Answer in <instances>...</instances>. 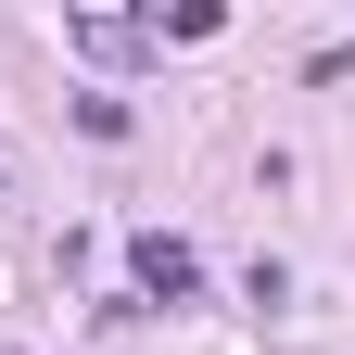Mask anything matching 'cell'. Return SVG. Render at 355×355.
I'll return each mask as SVG.
<instances>
[{"mask_svg": "<svg viewBox=\"0 0 355 355\" xmlns=\"http://www.w3.org/2000/svg\"><path fill=\"white\" fill-rule=\"evenodd\" d=\"M140 279H153V292L178 304V292H191V279H203V254H191V241H140Z\"/></svg>", "mask_w": 355, "mask_h": 355, "instance_id": "cell-1", "label": "cell"}]
</instances>
